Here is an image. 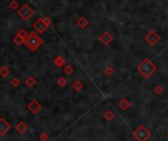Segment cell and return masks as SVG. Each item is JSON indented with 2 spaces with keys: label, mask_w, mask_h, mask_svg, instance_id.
Wrapping results in <instances>:
<instances>
[{
  "label": "cell",
  "mask_w": 168,
  "mask_h": 141,
  "mask_svg": "<svg viewBox=\"0 0 168 141\" xmlns=\"http://www.w3.org/2000/svg\"><path fill=\"white\" fill-rule=\"evenodd\" d=\"M9 7H10V9H12V10H17L19 8L18 1H17V0H12L9 4Z\"/></svg>",
  "instance_id": "7402d4cb"
},
{
  "label": "cell",
  "mask_w": 168,
  "mask_h": 141,
  "mask_svg": "<svg viewBox=\"0 0 168 141\" xmlns=\"http://www.w3.org/2000/svg\"><path fill=\"white\" fill-rule=\"evenodd\" d=\"M167 136H168V132H167Z\"/></svg>",
  "instance_id": "4316f807"
},
{
  "label": "cell",
  "mask_w": 168,
  "mask_h": 141,
  "mask_svg": "<svg viewBox=\"0 0 168 141\" xmlns=\"http://www.w3.org/2000/svg\"><path fill=\"white\" fill-rule=\"evenodd\" d=\"M103 117H104V118H106L107 120H112L113 118L115 117V114H114L112 111L108 110V111H106V112H104Z\"/></svg>",
  "instance_id": "e0dca14e"
},
{
  "label": "cell",
  "mask_w": 168,
  "mask_h": 141,
  "mask_svg": "<svg viewBox=\"0 0 168 141\" xmlns=\"http://www.w3.org/2000/svg\"><path fill=\"white\" fill-rule=\"evenodd\" d=\"M104 73L107 76H112L114 74V68H112L111 66H107L104 70Z\"/></svg>",
  "instance_id": "d4e9b609"
},
{
  "label": "cell",
  "mask_w": 168,
  "mask_h": 141,
  "mask_svg": "<svg viewBox=\"0 0 168 141\" xmlns=\"http://www.w3.org/2000/svg\"><path fill=\"white\" fill-rule=\"evenodd\" d=\"M53 63H55L56 66H58V67H63V66H65V58L62 57L61 55H58L53 59Z\"/></svg>",
  "instance_id": "4fadbf2b"
},
{
  "label": "cell",
  "mask_w": 168,
  "mask_h": 141,
  "mask_svg": "<svg viewBox=\"0 0 168 141\" xmlns=\"http://www.w3.org/2000/svg\"><path fill=\"white\" fill-rule=\"evenodd\" d=\"M10 130L9 122L4 117H0V136H3Z\"/></svg>",
  "instance_id": "ba28073f"
},
{
  "label": "cell",
  "mask_w": 168,
  "mask_h": 141,
  "mask_svg": "<svg viewBox=\"0 0 168 141\" xmlns=\"http://www.w3.org/2000/svg\"><path fill=\"white\" fill-rule=\"evenodd\" d=\"M17 13H18V16L20 18H22L24 21H28V20H30L34 15V9L29 4L25 3L21 8H19Z\"/></svg>",
  "instance_id": "277c9868"
},
{
  "label": "cell",
  "mask_w": 168,
  "mask_h": 141,
  "mask_svg": "<svg viewBox=\"0 0 168 141\" xmlns=\"http://www.w3.org/2000/svg\"><path fill=\"white\" fill-rule=\"evenodd\" d=\"M76 24H77V26L80 28V29H85V28L89 25V20H87L84 16H81L77 19Z\"/></svg>",
  "instance_id": "30bf717a"
},
{
  "label": "cell",
  "mask_w": 168,
  "mask_h": 141,
  "mask_svg": "<svg viewBox=\"0 0 168 141\" xmlns=\"http://www.w3.org/2000/svg\"><path fill=\"white\" fill-rule=\"evenodd\" d=\"M17 35H18L19 37H21V38L25 41V39H26L27 37H28V35H29V33H28L25 29H20V30L18 31V32H17Z\"/></svg>",
  "instance_id": "ac0fdd59"
},
{
  "label": "cell",
  "mask_w": 168,
  "mask_h": 141,
  "mask_svg": "<svg viewBox=\"0 0 168 141\" xmlns=\"http://www.w3.org/2000/svg\"><path fill=\"white\" fill-rule=\"evenodd\" d=\"M153 91H154L155 94L161 95L162 93L164 92V88L162 86H160V85H157V86H155V88H154V90H153Z\"/></svg>",
  "instance_id": "cb8c5ba5"
},
{
  "label": "cell",
  "mask_w": 168,
  "mask_h": 141,
  "mask_svg": "<svg viewBox=\"0 0 168 141\" xmlns=\"http://www.w3.org/2000/svg\"><path fill=\"white\" fill-rule=\"evenodd\" d=\"M27 108H28V110H29L31 112H32V114L37 115L38 112H41L42 105H41V104H40L37 100H32L29 104H28Z\"/></svg>",
  "instance_id": "52a82bcc"
},
{
  "label": "cell",
  "mask_w": 168,
  "mask_h": 141,
  "mask_svg": "<svg viewBox=\"0 0 168 141\" xmlns=\"http://www.w3.org/2000/svg\"><path fill=\"white\" fill-rule=\"evenodd\" d=\"M49 27H50V26L45 22L44 18H40V19H38V20H37V21L35 22V23L33 24V28H34V29H35L36 32H37V33H39V34L45 33V31L47 30Z\"/></svg>",
  "instance_id": "8992f818"
},
{
  "label": "cell",
  "mask_w": 168,
  "mask_h": 141,
  "mask_svg": "<svg viewBox=\"0 0 168 141\" xmlns=\"http://www.w3.org/2000/svg\"><path fill=\"white\" fill-rule=\"evenodd\" d=\"M10 84L12 85V87H18L20 84H21V80H20L19 78H17V77H14L12 80L10 81Z\"/></svg>",
  "instance_id": "44dd1931"
},
{
  "label": "cell",
  "mask_w": 168,
  "mask_h": 141,
  "mask_svg": "<svg viewBox=\"0 0 168 141\" xmlns=\"http://www.w3.org/2000/svg\"><path fill=\"white\" fill-rule=\"evenodd\" d=\"M43 44H44V41L38 35L37 32H30L29 35H28V37L24 41V44L31 52H36Z\"/></svg>",
  "instance_id": "7a4b0ae2"
},
{
  "label": "cell",
  "mask_w": 168,
  "mask_h": 141,
  "mask_svg": "<svg viewBox=\"0 0 168 141\" xmlns=\"http://www.w3.org/2000/svg\"><path fill=\"white\" fill-rule=\"evenodd\" d=\"M49 134H47V133H42L41 135H40V140L41 141H48L49 140Z\"/></svg>",
  "instance_id": "484cf974"
},
{
  "label": "cell",
  "mask_w": 168,
  "mask_h": 141,
  "mask_svg": "<svg viewBox=\"0 0 168 141\" xmlns=\"http://www.w3.org/2000/svg\"><path fill=\"white\" fill-rule=\"evenodd\" d=\"M13 42L15 43V44H17V46H21L22 44H24V39H23L21 37H19L18 35H16L14 37Z\"/></svg>",
  "instance_id": "d6986e66"
},
{
  "label": "cell",
  "mask_w": 168,
  "mask_h": 141,
  "mask_svg": "<svg viewBox=\"0 0 168 141\" xmlns=\"http://www.w3.org/2000/svg\"><path fill=\"white\" fill-rule=\"evenodd\" d=\"M83 87H84L83 83H82L80 80H76V81H74V82H73V84H72V88L74 89L75 91H77V92L81 91V90L83 89Z\"/></svg>",
  "instance_id": "2e32d148"
},
{
  "label": "cell",
  "mask_w": 168,
  "mask_h": 141,
  "mask_svg": "<svg viewBox=\"0 0 168 141\" xmlns=\"http://www.w3.org/2000/svg\"><path fill=\"white\" fill-rule=\"evenodd\" d=\"M9 74H10V70H9V68H8L7 66L2 65L1 67H0V76H1L2 78L8 77Z\"/></svg>",
  "instance_id": "5bb4252c"
},
{
  "label": "cell",
  "mask_w": 168,
  "mask_h": 141,
  "mask_svg": "<svg viewBox=\"0 0 168 141\" xmlns=\"http://www.w3.org/2000/svg\"><path fill=\"white\" fill-rule=\"evenodd\" d=\"M63 71H64L65 74L70 75V74H72V72H73V67L71 65H69V64H66L63 68Z\"/></svg>",
  "instance_id": "ffe728a7"
},
{
  "label": "cell",
  "mask_w": 168,
  "mask_h": 141,
  "mask_svg": "<svg viewBox=\"0 0 168 141\" xmlns=\"http://www.w3.org/2000/svg\"><path fill=\"white\" fill-rule=\"evenodd\" d=\"M136 70L144 79H149L157 70V67L151 60H149V58H146L138 64V66L136 67Z\"/></svg>",
  "instance_id": "6da1fadb"
},
{
  "label": "cell",
  "mask_w": 168,
  "mask_h": 141,
  "mask_svg": "<svg viewBox=\"0 0 168 141\" xmlns=\"http://www.w3.org/2000/svg\"><path fill=\"white\" fill-rule=\"evenodd\" d=\"M16 130L18 131L19 133L23 134L28 130V125L24 122H20L18 125H16Z\"/></svg>",
  "instance_id": "7c38bea8"
},
{
  "label": "cell",
  "mask_w": 168,
  "mask_h": 141,
  "mask_svg": "<svg viewBox=\"0 0 168 141\" xmlns=\"http://www.w3.org/2000/svg\"><path fill=\"white\" fill-rule=\"evenodd\" d=\"M144 39L149 43L150 46H156L159 41H160V36L158 35L155 30L149 31V33L144 36Z\"/></svg>",
  "instance_id": "5b68a950"
},
{
  "label": "cell",
  "mask_w": 168,
  "mask_h": 141,
  "mask_svg": "<svg viewBox=\"0 0 168 141\" xmlns=\"http://www.w3.org/2000/svg\"><path fill=\"white\" fill-rule=\"evenodd\" d=\"M118 106H119V108L122 110V111H127V110L131 107V103H130V101L128 100V99L123 98L119 102Z\"/></svg>",
  "instance_id": "8fae6325"
},
{
  "label": "cell",
  "mask_w": 168,
  "mask_h": 141,
  "mask_svg": "<svg viewBox=\"0 0 168 141\" xmlns=\"http://www.w3.org/2000/svg\"><path fill=\"white\" fill-rule=\"evenodd\" d=\"M25 84H26L28 87H30V88H33V87L37 84V80L33 77V76H29V77L25 80Z\"/></svg>",
  "instance_id": "9a60e30c"
},
{
  "label": "cell",
  "mask_w": 168,
  "mask_h": 141,
  "mask_svg": "<svg viewBox=\"0 0 168 141\" xmlns=\"http://www.w3.org/2000/svg\"><path fill=\"white\" fill-rule=\"evenodd\" d=\"M98 39H99V41H100L103 44H105V46H108V44H110L113 42L114 37L111 35L109 32H107V31H106V32H104L100 37H99Z\"/></svg>",
  "instance_id": "9c48e42d"
},
{
  "label": "cell",
  "mask_w": 168,
  "mask_h": 141,
  "mask_svg": "<svg viewBox=\"0 0 168 141\" xmlns=\"http://www.w3.org/2000/svg\"><path fill=\"white\" fill-rule=\"evenodd\" d=\"M133 137L138 141H146L150 137V132L147 130L144 125H138L133 132Z\"/></svg>",
  "instance_id": "3957f363"
},
{
  "label": "cell",
  "mask_w": 168,
  "mask_h": 141,
  "mask_svg": "<svg viewBox=\"0 0 168 141\" xmlns=\"http://www.w3.org/2000/svg\"><path fill=\"white\" fill-rule=\"evenodd\" d=\"M67 84V80L64 77H59L58 79V85L61 87H64Z\"/></svg>",
  "instance_id": "603a6c76"
}]
</instances>
